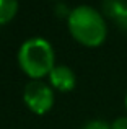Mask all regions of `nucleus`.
<instances>
[{
  "instance_id": "nucleus-1",
  "label": "nucleus",
  "mask_w": 127,
  "mask_h": 129,
  "mask_svg": "<svg viewBox=\"0 0 127 129\" xmlns=\"http://www.w3.org/2000/svg\"><path fill=\"white\" fill-rule=\"evenodd\" d=\"M69 31L75 41L86 47H96L104 43L108 36L106 20L96 8L80 5L69 13Z\"/></svg>"
},
{
  "instance_id": "nucleus-2",
  "label": "nucleus",
  "mask_w": 127,
  "mask_h": 129,
  "mask_svg": "<svg viewBox=\"0 0 127 129\" xmlns=\"http://www.w3.org/2000/svg\"><path fill=\"white\" fill-rule=\"evenodd\" d=\"M18 64L28 77L39 80L55 67L54 47L44 38L26 39L18 51Z\"/></svg>"
},
{
  "instance_id": "nucleus-3",
  "label": "nucleus",
  "mask_w": 127,
  "mask_h": 129,
  "mask_svg": "<svg viewBox=\"0 0 127 129\" xmlns=\"http://www.w3.org/2000/svg\"><path fill=\"white\" fill-rule=\"evenodd\" d=\"M25 105L36 114H46L54 106V91L42 80H31L23 91Z\"/></svg>"
},
{
  "instance_id": "nucleus-4",
  "label": "nucleus",
  "mask_w": 127,
  "mask_h": 129,
  "mask_svg": "<svg viewBox=\"0 0 127 129\" xmlns=\"http://www.w3.org/2000/svg\"><path fill=\"white\" fill-rule=\"evenodd\" d=\"M103 13L117 25L119 29L127 33V2L125 0H104Z\"/></svg>"
},
{
  "instance_id": "nucleus-5",
  "label": "nucleus",
  "mask_w": 127,
  "mask_h": 129,
  "mask_svg": "<svg viewBox=\"0 0 127 129\" xmlns=\"http://www.w3.org/2000/svg\"><path fill=\"white\" fill-rule=\"evenodd\" d=\"M49 80L51 85L59 91H70L77 83L73 70L67 66H55L49 74Z\"/></svg>"
},
{
  "instance_id": "nucleus-6",
  "label": "nucleus",
  "mask_w": 127,
  "mask_h": 129,
  "mask_svg": "<svg viewBox=\"0 0 127 129\" xmlns=\"http://www.w3.org/2000/svg\"><path fill=\"white\" fill-rule=\"evenodd\" d=\"M18 13V0H0V25H7Z\"/></svg>"
},
{
  "instance_id": "nucleus-7",
  "label": "nucleus",
  "mask_w": 127,
  "mask_h": 129,
  "mask_svg": "<svg viewBox=\"0 0 127 129\" xmlns=\"http://www.w3.org/2000/svg\"><path fill=\"white\" fill-rule=\"evenodd\" d=\"M82 129H111V126H109L108 123H104V121H101V119H93V121H90V123H86Z\"/></svg>"
},
{
  "instance_id": "nucleus-8",
  "label": "nucleus",
  "mask_w": 127,
  "mask_h": 129,
  "mask_svg": "<svg viewBox=\"0 0 127 129\" xmlns=\"http://www.w3.org/2000/svg\"><path fill=\"white\" fill-rule=\"evenodd\" d=\"M111 129H127V116H121L114 119V123L111 124Z\"/></svg>"
},
{
  "instance_id": "nucleus-9",
  "label": "nucleus",
  "mask_w": 127,
  "mask_h": 129,
  "mask_svg": "<svg viewBox=\"0 0 127 129\" xmlns=\"http://www.w3.org/2000/svg\"><path fill=\"white\" fill-rule=\"evenodd\" d=\"M125 108H127V93H125Z\"/></svg>"
}]
</instances>
